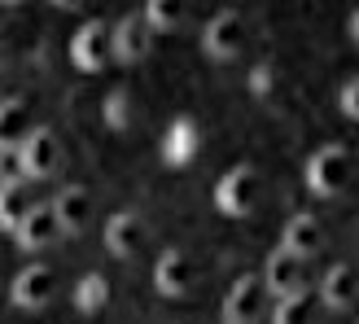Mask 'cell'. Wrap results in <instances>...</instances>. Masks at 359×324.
<instances>
[{
    "instance_id": "obj_25",
    "label": "cell",
    "mask_w": 359,
    "mask_h": 324,
    "mask_svg": "<svg viewBox=\"0 0 359 324\" xmlns=\"http://www.w3.org/2000/svg\"><path fill=\"white\" fill-rule=\"evenodd\" d=\"M337 105H342L346 119H359V79H346L342 93H337Z\"/></svg>"
},
{
    "instance_id": "obj_1",
    "label": "cell",
    "mask_w": 359,
    "mask_h": 324,
    "mask_svg": "<svg viewBox=\"0 0 359 324\" xmlns=\"http://www.w3.org/2000/svg\"><path fill=\"white\" fill-rule=\"evenodd\" d=\"M355 180V158L346 145H320L307 158V189L316 197H342Z\"/></svg>"
},
{
    "instance_id": "obj_14",
    "label": "cell",
    "mask_w": 359,
    "mask_h": 324,
    "mask_svg": "<svg viewBox=\"0 0 359 324\" xmlns=\"http://www.w3.org/2000/svg\"><path fill=\"white\" fill-rule=\"evenodd\" d=\"M355 298H359V272H355V263H333L329 272H325V281H320L316 302H325L329 311H351Z\"/></svg>"
},
{
    "instance_id": "obj_23",
    "label": "cell",
    "mask_w": 359,
    "mask_h": 324,
    "mask_svg": "<svg viewBox=\"0 0 359 324\" xmlns=\"http://www.w3.org/2000/svg\"><path fill=\"white\" fill-rule=\"evenodd\" d=\"M250 93H255V97L276 93V66L272 62H259L255 70H250Z\"/></svg>"
},
{
    "instance_id": "obj_20",
    "label": "cell",
    "mask_w": 359,
    "mask_h": 324,
    "mask_svg": "<svg viewBox=\"0 0 359 324\" xmlns=\"http://www.w3.org/2000/svg\"><path fill=\"white\" fill-rule=\"evenodd\" d=\"M320 316V302L316 294H290V298H280L276 302V311H272V324H316Z\"/></svg>"
},
{
    "instance_id": "obj_22",
    "label": "cell",
    "mask_w": 359,
    "mask_h": 324,
    "mask_svg": "<svg viewBox=\"0 0 359 324\" xmlns=\"http://www.w3.org/2000/svg\"><path fill=\"white\" fill-rule=\"evenodd\" d=\"M140 18H145V27L158 35V31H175L180 22H184V5L180 0H149L145 9H140Z\"/></svg>"
},
{
    "instance_id": "obj_4",
    "label": "cell",
    "mask_w": 359,
    "mask_h": 324,
    "mask_svg": "<svg viewBox=\"0 0 359 324\" xmlns=\"http://www.w3.org/2000/svg\"><path fill=\"white\" fill-rule=\"evenodd\" d=\"M18 158H22V180H27V184L48 180V175H57V167H62V140L53 136L48 128H31L22 136V145H18Z\"/></svg>"
},
{
    "instance_id": "obj_8",
    "label": "cell",
    "mask_w": 359,
    "mask_h": 324,
    "mask_svg": "<svg viewBox=\"0 0 359 324\" xmlns=\"http://www.w3.org/2000/svg\"><path fill=\"white\" fill-rule=\"evenodd\" d=\"M149 48H154V31L145 27L140 13H128V18H118L110 27V62L136 66V62L149 58Z\"/></svg>"
},
{
    "instance_id": "obj_18",
    "label": "cell",
    "mask_w": 359,
    "mask_h": 324,
    "mask_svg": "<svg viewBox=\"0 0 359 324\" xmlns=\"http://www.w3.org/2000/svg\"><path fill=\"white\" fill-rule=\"evenodd\" d=\"M31 105L27 101H0V149H18L22 145V136L31 132Z\"/></svg>"
},
{
    "instance_id": "obj_5",
    "label": "cell",
    "mask_w": 359,
    "mask_h": 324,
    "mask_svg": "<svg viewBox=\"0 0 359 324\" xmlns=\"http://www.w3.org/2000/svg\"><path fill=\"white\" fill-rule=\"evenodd\" d=\"M193 285H197V263L189 250H180V245L163 250L154 263V290L163 298H189Z\"/></svg>"
},
{
    "instance_id": "obj_21",
    "label": "cell",
    "mask_w": 359,
    "mask_h": 324,
    "mask_svg": "<svg viewBox=\"0 0 359 324\" xmlns=\"http://www.w3.org/2000/svg\"><path fill=\"white\" fill-rule=\"evenodd\" d=\"M136 119H140L136 97L128 93V88H114V93L105 97V123H110L114 132H128V128H136Z\"/></svg>"
},
{
    "instance_id": "obj_19",
    "label": "cell",
    "mask_w": 359,
    "mask_h": 324,
    "mask_svg": "<svg viewBox=\"0 0 359 324\" xmlns=\"http://www.w3.org/2000/svg\"><path fill=\"white\" fill-rule=\"evenodd\" d=\"M75 307H79V316H101L105 307H110V281H105L101 272L79 276V285H75Z\"/></svg>"
},
{
    "instance_id": "obj_10",
    "label": "cell",
    "mask_w": 359,
    "mask_h": 324,
    "mask_svg": "<svg viewBox=\"0 0 359 324\" xmlns=\"http://www.w3.org/2000/svg\"><path fill=\"white\" fill-rule=\"evenodd\" d=\"M145 241H149V228L136 210H114L110 220H105V250H110L114 259H136L140 250H145Z\"/></svg>"
},
{
    "instance_id": "obj_16",
    "label": "cell",
    "mask_w": 359,
    "mask_h": 324,
    "mask_svg": "<svg viewBox=\"0 0 359 324\" xmlns=\"http://www.w3.org/2000/svg\"><path fill=\"white\" fill-rule=\"evenodd\" d=\"M163 158L171 162V167H184L189 158H197V149H202V132L193 128V119H175L171 128L163 132Z\"/></svg>"
},
{
    "instance_id": "obj_17",
    "label": "cell",
    "mask_w": 359,
    "mask_h": 324,
    "mask_svg": "<svg viewBox=\"0 0 359 324\" xmlns=\"http://www.w3.org/2000/svg\"><path fill=\"white\" fill-rule=\"evenodd\" d=\"M35 206V197H31V184L27 180H13V184H0V228L13 232L18 224L31 215Z\"/></svg>"
},
{
    "instance_id": "obj_15",
    "label": "cell",
    "mask_w": 359,
    "mask_h": 324,
    "mask_svg": "<svg viewBox=\"0 0 359 324\" xmlns=\"http://www.w3.org/2000/svg\"><path fill=\"white\" fill-rule=\"evenodd\" d=\"M57 237L62 232H57V220H53L48 206H31V215L13 228V241H18V250H27V255H40V250H48Z\"/></svg>"
},
{
    "instance_id": "obj_9",
    "label": "cell",
    "mask_w": 359,
    "mask_h": 324,
    "mask_svg": "<svg viewBox=\"0 0 359 324\" xmlns=\"http://www.w3.org/2000/svg\"><path fill=\"white\" fill-rule=\"evenodd\" d=\"M53 294H57V272L44 267V263L22 267V272L13 276V285H9V302L18 311H40V307H48Z\"/></svg>"
},
{
    "instance_id": "obj_2",
    "label": "cell",
    "mask_w": 359,
    "mask_h": 324,
    "mask_svg": "<svg viewBox=\"0 0 359 324\" xmlns=\"http://www.w3.org/2000/svg\"><path fill=\"white\" fill-rule=\"evenodd\" d=\"M259 193H263L259 171L245 167V162L215 180V206H219V215H228V220H245V215H255L259 210Z\"/></svg>"
},
{
    "instance_id": "obj_3",
    "label": "cell",
    "mask_w": 359,
    "mask_h": 324,
    "mask_svg": "<svg viewBox=\"0 0 359 324\" xmlns=\"http://www.w3.org/2000/svg\"><path fill=\"white\" fill-rule=\"evenodd\" d=\"M250 40V31H245V18L237 9H219L206 22L202 31V48H206V58L210 62H232V58H241V48Z\"/></svg>"
},
{
    "instance_id": "obj_12",
    "label": "cell",
    "mask_w": 359,
    "mask_h": 324,
    "mask_svg": "<svg viewBox=\"0 0 359 324\" xmlns=\"http://www.w3.org/2000/svg\"><path fill=\"white\" fill-rule=\"evenodd\" d=\"M263 298H267L263 281H259V276H241V281L224 294L219 320H224V324H259V320H263Z\"/></svg>"
},
{
    "instance_id": "obj_24",
    "label": "cell",
    "mask_w": 359,
    "mask_h": 324,
    "mask_svg": "<svg viewBox=\"0 0 359 324\" xmlns=\"http://www.w3.org/2000/svg\"><path fill=\"white\" fill-rule=\"evenodd\" d=\"M13 180H22V158L18 149H0V184H13Z\"/></svg>"
},
{
    "instance_id": "obj_6",
    "label": "cell",
    "mask_w": 359,
    "mask_h": 324,
    "mask_svg": "<svg viewBox=\"0 0 359 324\" xmlns=\"http://www.w3.org/2000/svg\"><path fill=\"white\" fill-rule=\"evenodd\" d=\"M70 62H75L83 75H101L110 66V22L101 18H88L70 40Z\"/></svg>"
},
{
    "instance_id": "obj_7",
    "label": "cell",
    "mask_w": 359,
    "mask_h": 324,
    "mask_svg": "<svg viewBox=\"0 0 359 324\" xmlns=\"http://www.w3.org/2000/svg\"><path fill=\"white\" fill-rule=\"evenodd\" d=\"M263 290L267 294H276V298H290V294H307L311 290V276H307V263L294 259L290 250H272L267 255V267H263Z\"/></svg>"
},
{
    "instance_id": "obj_13",
    "label": "cell",
    "mask_w": 359,
    "mask_h": 324,
    "mask_svg": "<svg viewBox=\"0 0 359 324\" xmlns=\"http://www.w3.org/2000/svg\"><path fill=\"white\" fill-rule=\"evenodd\" d=\"M280 250H290L294 259H302V263H311L320 250H325V224L316 220V215H290L285 220V228H280Z\"/></svg>"
},
{
    "instance_id": "obj_11",
    "label": "cell",
    "mask_w": 359,
    "mask_h": 324,
    "mask_svg": "<svg viewBox=\"0 0 359 324\" xmlns=\"http://www.w3.org/2000/svg\"><path fill=\"white\" fill-rule=\"evenodd\" d=\"M48 210H53V220H57L62 237H79V232L93 224V193H88L83 184H66L48 202Z\"/></svg>"
},
{
    "instance_id": "obj_26",
    "label": "cell",
    "mask_w": 359,
    "mask_h": 324,
    "mask_svg": "<svg viewBox=\"0 0 359 324\" xmlns=\"http://www.w3.org/2000/svg\"><path fill=\"white\" fill-rule=\"evenodd\" d=\"M9 58H13V35H9V27L0 22V70L9 66Z\"/></svg>"
}]
</instances>
